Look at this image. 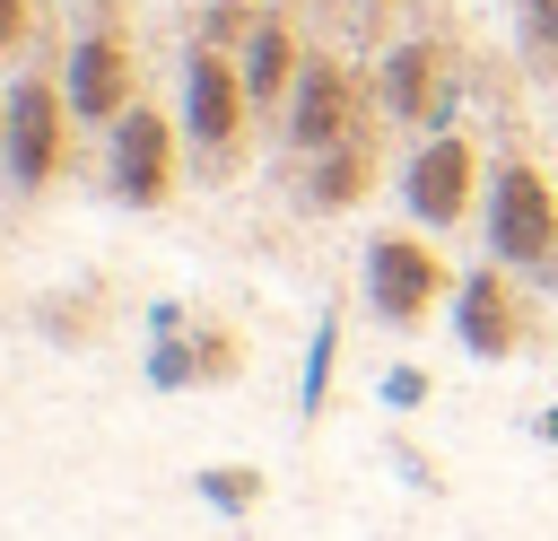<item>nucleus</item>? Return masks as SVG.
I'll return each mask as SVG.
<instances>
[{"label":"nucleus","instance_id":"nucleus-2","mask_svg":"<svg viewBox=\"0 0 558 541\" xmlns=\"http://www.w3.org/2000/svg\"><path fill=\"white\" fill-rule=\"evenodd\" d=\"M480 218H488V262L532 270V279H558V183H549L541 157H523V148L497 157Z\"/></svg>","mask_w":558,"mask_h":541},{"label":"nucleus","instance_id":"nucleus-15","mask_svg":"<svg viewBox=\"0 0 558 541\" xmlns=\"http://www.w3.org/2000/svg\"><path fill=\"white\" fill-rule=\"evenodd\" d=\"M192 489H201V497H209L218 515H253V506L270 497V480H262L253 462H209V471H201Z\"/></svg>","mask_w":558,"mask_h":541},{"label":"nucleus","instance_id":"nucleus-18","mask_svg":"<svg viewBox=\"0 0 558 541\" xmlns=\"http://www.w3.org/2000/svg\"><path fill=\"white\" fill-rule=\"evenodd\" d=\"M427 393H436V384H427L418 366H392V375H384V401H392V410H418Z\"/></svg>","mask_w":558,"mask_h":541},{"label":"nucleus","instance_id":"nucleus-6","mask_svg":"<svg viewBox=\"0 0 558 541\" xmlns=\"http://www.w3.org/2000/svg\"><path fill=\"white\" fill-rule=\"evenodd\" d=\"M70 113L87 122V131H113L131 105H140V44H131V17L105 0L78 35H70Z\"/></svg>","mask_w":558,"mask_h":541},{"label":"nucleus","instance_id":"nucleus-3","mask_svg":"<svg viewBox=\"0 0 558 541\" xmlns=\"http://www.w3.org/2000/svg\"><path fill=\"white\" fill-rule=\"evenodd\" d=\"M453 262L436 253V236H418V227H384V236H366V314L384 323V332H418L436 305H453Z\"/></svg>","mask_w":558,"mask_h":541},{"label":"nucleus","instance_id":"nucleus-19","mask_svg":"<svg viewBox=\"0 0 558 541\" xmlns=\"http://www.w3.org/2000/svg\"><path fill=\"white\" fill-rule=\"evenodd\" d=\"M532 428H541V436H549V445H558V401H549V410H541V419H532Z\"/></svg>","mask_w":558,"mask_h":541},{"label":"nucleus","instance_id":"nucleus-5","mask_svg":"<svg viewBox=\"0 0 558 541\" xmlns=\"http://www.w3.org/2000/svg\"><path fill=\"white\" fill-rule=\"evenodd\" d=\"M70 131H78V113H70V79H52V70H17L9 79V157H0V175H9V192H52V175L70 166Z\"/></svg>","mask_w":558,"mask_h":541},{"label":"nucleus","instance_id":"nucleus-17","mask_svg":"<svg viewBox=\"0 0 558 541\" xmlns=\"http://www.w3.org/2000/svg\"><path fill=\"white\" fill-rule=\"evenodd\" d=\"M331 349H340V323L314 332V358H305V419H323V401H331Z\"/></svg>","mask_w":558,"mask_h":541},{"label":"nucleus","instance_id":"nucleus-10","mask_svg":"<svg viewBox=\"0 0 558 541\" xmlns=\"http://www.w3.org/2000/svg\"><path fill=\"white\" fill-rule=\"evenodd\" d=\"M453 340H462L471 358H488V366L532 349V297L514 288V270H506V262L462 270V288H453Z\"/></svg>","mask_w":558,"mask_h":541},{"label":"nucleus","instance_id":"nucleus-1","mask_svg":"<svg viewBox=\"0 0 558 541\" xmlns=\"http://www.w3.org/2000/svg\"><path fill=\"white\" fill-rule=\"evenodd\" d=\"M183 148L201 157V175H235L244 166V140H253V87L235 70V44H192L183 52Z\"/></svg>","mask_w":558,"mask_h":541},{"label":"nucleus","instance_id":"nucleus-12","mask_svg":"<svg viewBox=\"0 0 558 541\" xmlns=\"http://www.w3.org/2000/svg\"><path fill=\"white\" fill-rule=\"evenodd\" d=\"M296 166H305L296 201L323 209V218H340V209H357V201L375 192V131H357V140H340V148H323V157H296Z\"/></svg>","mask_w":558,"mask_h":541},{"label":"nucleus","instance_id":"nucleus-20","mask_svg":"<svg viewBox=\"0 0 558 541\" xmlns=\"http://www.w3.org/2000/svg\"><path fill=\"white\" fill-rule=\"evenodd\" d=\"M0 157H9V87H0Z\"/></svg>","mask_w":558,"mask_h":541},{"label":"nucleus","instance_id":"nucleus-16","mask_svg":"<svg viewBox=\"0 0 558 541\" xmlns=\"http://www.w3.org/2000/svg\"><path fill=\"white\" fill-rule=\"evenodd\" d=\"M44 44V0H0V70Z\"/></svg>","mask_w":558,"mask_h":541},{"label":"nucleus","instance_id":"nucleus-7","mask_svg":"<svg viewBox=\"0 0 558 541\" xmlns=\"http://www.w3.org/2000/svg\"><path fill=\"white\" fill-rule=\"evenodd\" d=\"M357 131H366V79H357L340 52H305V79H296V96H288V113H279L288 157H323V148H340V140H357Z\"/></svg>","mask_w":558,"mask_h":541},{"label":"nucleus","instance_id":"nucleus-13","mask_svg":"<svg viewBox=\"0 0 558 541\" xmlns=\"http://www.w3.org/2000/svg\"><path fill=\"white\" fill-rule=\"evenodd\" d=\"M514 61L523 79L558 87V0H514Z\"/></svg>","mask_w":558,"mask_h":541},{"label":"nucleus","instance_id":"nucleus-11","mask_svg":"<svg viewBox=\"0 0 558 541\" xmlns=\"http://www.w3.org/2000/svg\"><path fill=\"white\" fill-rule=\"evenodd\" d=\"M235 70H244V87H253V113H288V96H296V79H305V35H296V17H288V9L244 17V26H235Z\"/></svg>","mask_w":558,"mask_h":541},{"label":"nucleus","instance_id":"nucleus-8","mask_svg":"<svg viewBox=\"0 0 558 541\" xmlns=\"http://www.w3.org/2000/svg\"><path fill=\"white\" fill-rule=\"evenodd\" d=\"M105 183H113V201H131V209H166V201H174V183H183V122H174V113H157V105L140 96V105L113 122Z\"/></svg>","mask_w":558,"mask_h":541},{"label":"nucleus","instance_id":"nucleus-4","mask_svg":"<svg viewBox=\"0 0 558 541\" xmlns=\"http://www.w3.org/2000/svg\"><path fill=\"white\" fill-rule=\"evenodd\" d=\"M401 201H410V227H427V236L471 227L480 201H488V157H480V140L453 131V122L427 131V140L410 148V166H401Z\"/></svg>","mask_w":558,"mask_h":541},{"label":"nucleus","instance_id":"nucleus-14","mask_svg":"<svg viewBox=\"0 0 558 541\" xmlns=\"http://www.w3.org/2000/svg\"><path fill=\"white\" fill-rule=\"evenodd\" d=\"M183 340H192V384H235L244 375V340L227 323H192Z\"/></svg>","mask_w":558,"mask_h":541},{"label":"nucleus","instance_id":"nucleus-9","mask_svg":"<svg viewBox=\"0 0 558 541\" xmlns=\"http://www.w3.org/2000/svg\"><path fill=\"white\" fill-rule=\"evenodd\" d=\"M375 105H384L392 122H410V131H445V122H453V44H445V26H410V35L384 52Z\"/></svg>","mask_w":558,"mask_h":541}]
</instances>
